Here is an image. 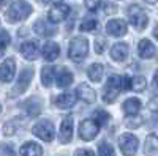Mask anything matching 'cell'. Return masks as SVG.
Segmentation results:
<instances>
[{
  "instance_id": "6da1fadb",
  "label": "cell",
  "mask_w": 158,
  "mask_h": 156,
  "mask_svg": "<svg viewBox=\"0 0 158 156\" xmlns=\"http://www.w3.org/2000/svg\"><path fill=\"white\" fill-rule=\"evenodd\" d=\"M32 5L27 3V2H24V0H19V2H13L10 10H8V21L10 22H19V21H24V19H27L30 14H32Z\"/></svg>"
},
{
  "instance_id": "7a4b0ae2",
  "label": "cell",
  "mask_w": 158,
  "mask_h": 156,
  "mask_svg": "<svg viewBox=\"0 0 158 156\" xmlns=\"http://www.w3.org/2000/svg\"><path fill=\"white\" fill-rule=\"evenodd\" d=\"M87 52H89V43L85 38L82 36H76L74 40L70 43V47H68V55L73 62L79 63L82 62L85 57H87Z\"/></svg>"
},
{
  "instance_id": "3957f363",
  "label": "cell",
  "mask_w": 158,
  "mask_h": 156,
  "mask_svg": "<svg viewBox=\"0 0 158 156\" xmlns=\"http://www.w3.org/2000/svg\"><path fill=\"white\" fill-rule=\"evenodd\" d=\"M128 19L138 30H144L149 24V16L139 5H131L128 8Z\"/></svg>"
},
{
  "instance_id": "277c9868",
  "label": "cell",
  "mask_w": 158,
  "mask_h": 156,
  "mask_svg": "<svg viewBox=\"0 0 158 156\" xmlns=\"http://www.w3.org/2000/svg\"><path fill=\"white\" fill-rule=\"evenodd\" d=\"M122 92V85H120V76H111L109 81L104 87L103 92V99L104 102H112Z\"/></svg>"
},
{
  "instance_id": "5b68a950",
  "label": "cell",
  "mask_w": 158,
  "mask_h": 156,
  "mask_svg": "<svg viewBox=\"0 0 158 156\" xmlns=\"http://www.w3.org/2000/svg\"><path fill=\"white\" fill-rule=\"evenodd\" d=\"M98 131H100V125L92 118L82 120L81 125H79V136H81L82 140H87V142L94 140L98 136Z\"/></svg>"
},
{
  "instance_id": "8992f818",
  "label": "cell",
  "mask_w": 158,
  "mask_h": 156,
  "mask_svg": "<svg viewBox=\"0 0 158 156\" xmlns=\"http://www.w3.org/2000/svg\"><path fill=\"white\" fill-rule=\"evenodd\" d=\"M33 134L36 136V137H40L41 140H44V142H51L52 139H54V134H56V131H54V125H52L49 120H41V122H38L35 126H33Z\"/></svg>"
},
{
  "instance_id": "52a82bcc",
  "label": "cell",
  "mask_w": 158,
  "mask_h": 156,
  "mask_svg": "<svg viewBox=\"0 0 158 156\" xmlns=\"http://www.w3.org/2000/svg\"><path fill=\"white\" fill-rule=\"evenodd\" d=\"M32 77H33V71H32V70H24V71L21 73V76H19L16 85L13 87V90L8 93V96H10V98H15V96H19L21 93H24L25 90H27V87L30 85Z\"/></svg>"
},
{
  "instance_id": "ba28073f",
  "label": "cell",
  "mask_w": 158,
  "mask_h": 156,
  "mask_svg": "<svg viewBox=\"0 0 158 156\" xmlns=\"http://www.w3.org/2000/svg\"><path fill=\"white\" fill-rule=\"evenodd\" d=\"M118 144H120V150L123 153V156H133L138 150V145H139V142L138 139L133 136V134H122L120 139H118Z\"/></svg>"
},
{
  "instance_id": "9c48e42d",
  "label": "cell",
  "mask_w": 158,
  "mask_h": 156,
  "mask_svg": "<svg viewBox=\"0 0 158 156\" xmlns=\"http://www.w3.org/2000/svg\"><path fill=\"white\" fill-rule=\"evenodd\" d=\"M68 14H70V6L67 5V3H62V2H59V3H54L51 6V10H49V13H48V18H49V21L51 22H62V21H65L68 18Z\"/></svg>"
},
{
  "instance_id": "30bf717a",
  "label": "cell",
  "mask_w": 158,
  "mask_h": 156,
  "mask_svg": "<svg viewBox=\"0 0 158 156\" xmlns=\"http://www.w3.org/2000/svg\"><path fill=\"white\" fill-rule=\"evenodd\" d=\"M73 137V117L67 115L65 118L62 120L60 125V131H59V139L62 144H68Z\"/></svg>"
},
{
  "instance_id": "8fae6325",
  "label": "cell",
  "mask_w": 158,
  "mask_h": 156,
  "mask_svg": "<svg viewBox=\"0 0 158 156\" xmlns=\"http://www.w3.org/2000/svg\"><path fill=\"white\" fill-rule=\"evenodd\" d=\"M16 74V63L13 58L5 60L0 65V81L2 82H10Z\"/></svg>"
},
{
  "instance_id": "7c38bea8",
  "label": "cell",
  "mask_w": 158,
  "mask_h": 156,
  "mask_svg": "<svg viewBox=\"0 0 158 156\" xmlns=\"http://www.w3.org/2000/svg\"><path fill=\"white\" fill-rule=\"evenodd\" d=\"M106 32L112 36H123L127 33V22L122 19H111L106 24Z\"/></svg>"
},
{
  "instance_id": "4fadbf2b",
  "label": "cell",
  "mask_w": 158,
  "mask_h": 156,
  "mask_svg": "<svg viewBox=\"0 0 158 156\" xmlns=\"http://www.w3.org/2000/svg\"><path fill=\"white\" fill-rule=\"evenodd\" d=\"M76 96H77L79 99H82L84 102H87V104H92V102L97 101V93H95L87 84H79V85H77Z\"/></svg>"
},
{
  "instance_id": "5bb4252c",
  "label": "cell",
  "mask_w": 158,
  "mask_h": 156,
  "mask_svg": "<svg viewBox=\"0 0 158 156\" xmlns=\"http://www.w3.org/2000/svg\"><path fill=\"white\" fill-rule=\"evenodd\" d=\"M155 46L149 40H141L138 46V54L141 58H153L155 57Z\"/></svg>"
},
{
  "instance_id": "9a60e30c",
  "label": "cell",
  "mask_w": 158,
  "mask_h": 156,
  "mask_svg": "<svg viewBox=\"0 0 158 156\" xmlns=\"http://www.w3.org/2000/svg\"><path fill=\"white\" fill-rule=\"evenodd\" d=\"M60 55V46L54 41H48L44 46H43V57L48 60V62H54L57 57Z\"/></svg>"
},
{
  "instance_id": "2e32d148",
  "label": "cell",
  "mask_w": 158,
  "mask_h": 156,
  "mask_svg": "<svg viewBox=\"0 0 158 156\" xmlns=\"http://www.w3.org/2000/svg\"><path fill=\"white\" fill-rule=\"evenodd\" d=\"M33 29H35V32L38 35H41V36H52V35H56V32H57V29L54 27V25H51L49 22H46L43 19L36 21L35 25H33Z\"/></svg>"
},
{
  "instance_id": "e0dca14e",
  "label": "cell",
  "mask_w": 158,
  "mask_h": 156,
  "mask_svg": "<svg viewBox=\"0 0 158 156\" xmlns=\"http://www.w3.org/2000/svg\"><path fill=\"white\" fill-rule=\"evenodd\" d=\"M76 99H77L76 93L68 92V93H63V95L57 96L56 98V104H57V107H60V109H70L71 106H74Z\"/></svg>"
},
{
  "instance_id": "ac0fdd59",
  "label": "cell",
  "mask_w": 158,
  "mask_h": 156,
  "mask_svg": "<svg viewBox=\"0 0 158 156\" xmlns=\"http://www.w3.org/2000/svg\"><path fill=\"white\" fill-rule=\"evenodd\" d=\"M111 57L115 62H123L128 57V46L125 43H117L111 47Z\"/></svg>"
},
{
  "instance_id": "d6986e66",
  "label": "cell",
  "mask_w": 158,
  "mask_h": 156,
  "mask_svg": "<svg viewBox=\"0 0 158 156\" xmlns=\"http://www.w3.org/2000/svg\"><path fill=\"white\" fill-rule=\"evenodd\" d=\"M21 54L24 55V58L27 60H36L38 58V46L33 41H25L21 46Z\"/></svg>"
},
{
  "instance_id": "ffe728a7",
  "label": "cell",
  "mask_w": 158,
  "mask_h": 156,
  "mask_svg": "<svg viewBox=\"0 0 158 156\" xmlns=\"http://www.w3.org/2000/svg\"><path fill=\"white\" fill-rule=\"evenodd\" d=\"M141 110V101L138 98H130L123 102V112L128 117H135Z\"/></svg>"
},
{
  "instance_id": "44dd1931",
  "label": "cell",
  "mask_w": 158,
  "mask_h": 156,
  "mask_svg": "<svg viewBox=\"0 0 158 156\" xmlns=\"http://www.w3.org/2000/svg\"><path fill=\"white\" fill-rule=\"evenodd\" d=\"M21 154L22 156H43V148L35 142H27L21 147Z\"/></svg>"
},
{
  "instance_id": "7402d4cb",
  "label": "cell",
  "mask_w": 158,
  "mask_h": 156,
  "mask_svg": "<svg viewBox=\"0 0 158 156\" xmlns=\"http://www.w3.org/2000/svg\"><path fill=\"white\" fill-rule=\"evenodd\" d=\"M103 73H104V68L101 63H94L90 65L89 70H87V76L92 82H100L101 77H103Z\"/></svg>"
},
{
  "instance_id": "603a6c76",
  "label": "cell",
  "mask_w": 158,
  "mask_h": 156,
  "mask_svg": "<svg viewBox=\"0 0 158 156\" xmlns=\"http://www.w3.org/2000/svg\"><path fill=\"white\" fill-rule=\"evenodd\" d=\"M24 107L30 117H38L40 112H41V102L38 101V98H30V99L25 101Z\"/></svg>"
},
{
  "instance_id": "cb8c5ba5",
  "label": "cell",
  "mask_w": 158,
  "mask_h": 156,
  "mask_svg": "<svg viewBox=\"0 0 158 156\" xmlns=\"http://www.w3.org/2000/svg\"><path fill=\"white\" fill-rule=\"evenodd\" d=\"M73 79H74V77H73V73L63 68V70L57 74V85L62 87V88H65V87H68V85L73 82Z\"/></svg>"
},
{
  "instance_id": "d4e9b609",
  "label": "cell",
  "mask_w": 158,
  "mask_h": 156,
  "mask_svg": "<svg viewBox=\"0 0 158 156\" xmlns=\"http://www.w3.org/2000/svg\"><path fill=\"white\" fill-rule=\"evenodd\" d=\"M146 87H147V81L144 79L142 76L130 77V90H135V92H142Z\"/></svg>"
},
{
  "instance_id": "484cf974",
  "label": "cell",
  "mask_w": 158,
  "mask_h": 156,
  "mask_svg": "<svg viewBox=\"0 0 158 156\" xmlns=\"http://www.w3.org/2000/svg\"><path fill=\"white\" fill-rule=\"evenodd\" d=\"M156 148H158V140H156V134H150L146 140V154L149 156H155L156 154Z\"/></svg>"
},
{
  "instance_id": "4316f807",
  "label": "cell",
  "mask_w": 158,
  "mask_h": 156,
  "mask_svg": "<svg viewBox=\"0 0 158 156\" xmlns=\"http://www.w3.org/2000/svg\"><path fill=\"white\" fill-rule=\"evenodd\" d=\"M52 77H54V68L52 66H44L41 71V82L43 85L49 87L52 84Z\"/></svg>"
},
{
  "instance_id": "83f0119b",
  "label": "cell",
  "mask_w": 158,
  "mask_h": 156,
  "mask_svg": "<svg viewBox=\"0 0 158 156\" xmlns=\"http://www.w3.org/2000/svg\"><path fill=\"white\" fill-rule=\"evenodd\" d=\"M97 27H98V21L94 19V18H89V19H84L81 22V27L79 29H81L82 32H94Z\"/></svg>"
},
{
  "instance_id": "f1b7e54d",
  "label": "cell",
  "mask_w": 158,
  "mask_h": 156,
  "mask_svg": "<svg viewBox=\"0 0 158 156\" xmlns=\"http://www.w3.org/2000/svg\"><path fill=\"white\" fill-rule=\"evenodd\" d=\"M98 154H100V156H115L114 148H112L109 144H106V142H101V144H100V147H98Z\"/></svg>"
},
{
  "instance_id": "f546056e",
  "label": "cell",
  "mask_w": 158,
  "mask_h": 156,
  "mask_svg": "<svg viewBox=\"0 0 158 156\" xmlns=\"http://www.w3.org/2000/svg\"><path fill=\"white\" fill-rule=\"evenodd\" d=\"M19 125V118H15L13 122H8L6 125H5V128H3V133L6 134V136H11V134H15L16 133V126Z\"/></svg>"
},
{
  "instance_id": "4dcf8cb0",
  "label": "cell",
  "mask_w": 158,
  "mask_h": 156,
  "mask_svg": "<svg viewBox=\"0 0 158 156\" xmlns=\"http://www.w3.org/2000/svg\"><path fill=\"white\" fill-rule=\"evenodd\" d=\"M8 44H10V35L6 32H2L0 33V57L3 55V52L8 47Z\"/></svg>"
},
{
  "instance_id": "1f68e13d",
  "label": "cell",
  "mask_w": 158,
  "mask_h": 156,
  "mask_svg": "<svg viewBox=\"0 0 158 156\" xmlns=\"http://www.w3.org/2000/svg\"><path fill=\"white\" fill-rule=\"evenodd\" d=\"M109 120V114L108 112H104V110H97L95 112V122L98 125H106Z\"/></svg>"
},
{
  "instance_id": "d6a6232c",
  "label": "cell",
  "mask_w": 158,
  "mask_h": 156,
  "mask_svg": "<svg viewBox=\"0 0 158 156\" xmlns=\"http://www.w3.org/2000/svg\"><path fill=\"white\" fill-rule=\"evenodd\" d=\"M100 2H101V0H87L85 6H87V10H90V11H97L98 6H100Z\"/></svg>"
},
{
  "instance_id": "836d02e7",
  "label": "cell",
  "mask_w": 158,
  "mask_h": 156,
  "mask_svg": "<svg viewBox=\"0 0 158 156\" xmlns=\"http://www.w3.org/2000/svg\"><path fill=\"white\" fill-rule=\"evenodd\" d=\"M0 154H10V156H15V151H13L11 145H2L0 147Z\"/></svg>"
},
{
  "instance_id": "e575fe53",
  "label": "cell",
  "mask_w": 158,
  "mask_h": 156,
  "mask_svg": "<svg viewBox=\"0 0 158 156\" xmlns=\"http://www.w3.org/2000/svg\"><path fill=\"white\" fill-rule=\"evenodd\" d=\"M74 156H95V153L92 150H77L74 153Z\"/></svg>"
},
{
  "instance_id": "d590c367",
  "label": "cell",
  "mask_w": 158,
  "mask_h": 156,
  "mask_svg": "<svg viewBox=\"0 0 158 156\" xmlns=\"http://www.w3.org/2000/svg\"><path fill=\"white\" fill-rule=\"evenodd\" d=\"M155 102H156V99L153 98V99H152V104H150V107H152V110H156V104H155Z\"/></svg>"
},
{
  "instance_id": "8d00e7d4",
  "label": "cell",
  "mask_w": 158,
  "mask_h": 156,
  "mask_svg": "<svg viewBox=\"0 0 158 156\" xmlns=\"http://www.w3.org/2000/svg\"><path fill=\"white\" fill-rule=\"evenodd\" d=\"M5 3H6V0H0V8H3Z\"/></svg>"
},
{
  "instance_id": "74e56055",
  "label": "cell",
  "mask_w": 158,
  "mask_h": 156,
  "mask_svg": "<svg viewBox=\"0 0 158 156\" xmlns=\"http://www.w3.org/2000/svg\"><path fill=\"white\" fill-rule=\"evenodd\" d=\"M147 2H149V3H152V5H155V3H156V0H147Z\"/></svg>"
},
{
  "instance_id": "f35d334b",
  "label": "cell",
  "mask_w": 158,
  "mask_h": 156,
  "mask_svg": "<svg viewBox=\"0 0 158 156\" xmlns=\"http://www.w3.org/2000/svg\"><path fill=\"white\" fill-rule=\"evenodd\" d=\"M0 112H2V106H0Z\"/></svg>"
}]
</instances>
